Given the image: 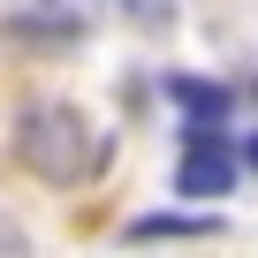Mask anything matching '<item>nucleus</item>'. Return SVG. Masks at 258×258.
<instances>
[{"label": "nucleus", "instance_id": "obj_1", "mask_svg": "<svg viewBox=\"0 0 258 258\" xmlns=\"http://www.w3.org/2000/svg\"><path fill=\"white\" fill-rule=\"evenodd\" d=\"M16 152H23V160H31V175H38V182H53V190L91 182V175H99V160H106V145H99L91 114H84V106H61V99L23 106V121H16Z\"/></svg>", "mask_w": 258, "mask_h": 258}, {"label": "nucleus", "instance_id": "obj_2", "mask_svg": "<svg viewBox=\"0 0 258 258\" xmlns=\"http://www.w3.org/2000/svg\"><path fill=\"white\" fill-rule=\"evenodd\" d=\"M235 145L220 137V121H190L182 129V167H175V190L182 198H228L235 190Z\"/></svg>", "mask_w": 258, "mask_h": 258}, {"label": "nucleus", "instance_id": "obj_3", "mask_svg": "<svg viewBox=\"0 0 258 258\" xmlns=\"http://www.w3.org/2000/svg\"><path fill=\"white\" fill-rule=\"evenodd\" d=\"M167 99H175L190 121H228V114H235V91H228V84H205V76H167Z\"/></svg>", "mask_w": 258, "mask_h": 258}, {"label": "nucleus", "instance_id": "obj_4", "mask_svg": "<svg viewBox=\"0 0 258 258\" xmlns=\"http://www.w3.org/2000/svg\"><path fill=\"white\" fill-rule=\"evenodd\" d=\"M175 235H220L213 213H145L129 220V243H175Z\"/></svg>", "mask_w": 258, "mask_h": 258}, {"label": "nucleus", "instance_id": "obj_5", "mask_svg": "<svg viewBox=\"0 0 258 258\" xmlns=\"http://www.w3.org/2000/svg\"><path fill=\"white\" fill-rule=\"evenodd\" d=\"M0 258H31V228L16 213H0Z\"/></svg>", "mask_w": 258, "mask_h": 258}, {"label": "nucleus", "instance_id": "obj_6", "mask_svg": "<svg viewBox=\"0 0 258 258\" xmlns=\"http://www.w3.org/2000/svg\"><path fill=\"white\" fill-rule=\"evenodd\" d=\"M121 8L137 16V23H167V0H121Z\"/></svg>", "mask_w": 258, "mask_h": 258}, {"label": "nucleus", "instance_id": "obj_7", "mask_svg": "<svg viewBox=\"0 0 258 258\" xmlns=\"http://www.w3.org/2000/svg\"><path fill=\"white\" fill-rule=\"evenodd\" d=\"M235 160H243V167L258 175V129H250V137H243V152H235Z\"/></svg>", "mask_w": 258, "mask_h": 258}, {"label": "nucleus", "instance_id": "obj_8", "mask_svg": "<svg viewBox=\"0 0 258 258\" xmlns=\"http://www.w3.org/2000/svg\"><path fill=\"white\" fill-rule=\"evenodd\" d=\"M250 91H258V84H250Z\"/></svg>", "mask_w": 258, "mask_h": 258}]
</instances>
